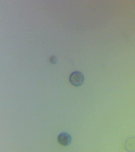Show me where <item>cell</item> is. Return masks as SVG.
I'll use <instances>...</instances> for the list:
<instances>
[{"mask_svg":"<svg viewBox=\"0 0 135 152\" xmlns=\"http://www.w3.org/2000/svg\"><path fill=\"white\" fill-rule=\"evenodd\" d=\"M58 141L61 145L66 146L71 142V136L65 132L60 133L58 137Z\"/></svg>","mask_w":135,"mask_h":152,"instance_id":"cell-2","label":"cell"},{"mask_svg":"<svg viewBox=\"0 0 135 152\" xmlns=\"http://www.w3.org/2000/svg\"><path fill=\"white\" fill-rule=\"evenodd\" d=\"M125 149L128 152H135V137L127 139L125 142Z\"/></svg>","mask_w":135,"mask_h":152,"instance_id":"cell-3","label":"cell"},{"mask_svg":"<svg viewBox=\"0 0 135 152\" xmlns=\"http://www.w3.org/2000/svg\"><path fill=\"white\" fill-rule=\"evenodd\" d=\"M69 81L72 85L75 86H81L84 81V77L81 72L75 71L73 72L69 78Z\"/></svg>","mask_w":135,"mask_h":152,"instance_id":"cell-1","label":"cell"},{"mask_svg":"<svg viewBox=\"0 0 135 152\" xmlns=\"http://www.w3.org/2000/svg\"><path fill=\"white\" fill-rule=\"evenodd\" d=\"M50 62L52 64H55L57 62V58L55 56H51L50 57Z\"/></svg>","mask_w":135,"mask_h":152,"instance_id":"cell-4","label":"cell"}]
</instances>
